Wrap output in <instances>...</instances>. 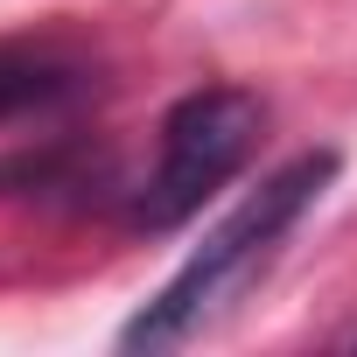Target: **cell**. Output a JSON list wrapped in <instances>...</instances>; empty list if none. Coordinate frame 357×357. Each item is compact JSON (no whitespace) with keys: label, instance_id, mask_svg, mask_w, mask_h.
<instances>
[{"label":"cell","instance_id":"1","mask_svg":"<svg viewBox=\"0 0 357 357\" xmlns=\"http://www.w3.org/2000/svg\"><path fill=\"white\" fill-rule=\"evenodd\" d=\"M329 175H336V154H294L287 168H273L266 183L183 259V273H175V280L119 329V343H126V350H175V343H190L211 315H225V308L266 273V259H273L280 238L301 225V211L329 190Z\"/></svg>","mask_w":357,"mask_h":357},{"label":"cell","instance_id":"2","mask_svg":"<svg viewBox=\"0 0 357 357\" xmlns=\"http://www.w3.org/2000/svg\"><path fill=\"white\" fill-rule=\"evenodd\" d=\"M252 140H259V98L252 91H231V84L190 91L161 119V154H154L147 197H140V225L147 231L183 225L211 190H225L245 168Z\"/></svg>","mask_w":357,"mask_h":357},{"label":"cell","instance_id":"3","mask_svg":"<svg viewBox=\"0 0 357 357\" xmlns=\"http://www.w3.org/2000/svg\"><path fill=\"white\" fill-rule=\"evenodd\" d=\"M50 91H56L50 70H36V63H0V112L36 105V98H50Z\"/></svg>","mask_w":357,"mask_h":357}]
</instances>
